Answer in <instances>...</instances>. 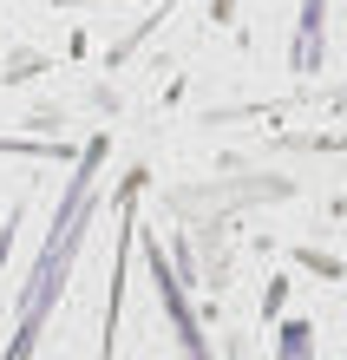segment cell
<instances>
[{
    "label": "cell",
    "instance_id": "1",
    "mask_svg": "<svg viewBox=\"0 0 347 360\" xmlns=\"http://www.w3.org/2000/svg\"><path fill=\"white\" fill-rule=\"evenodd\" d=\"M99 164H105V138L85 144V158H79L72 184H66V197H59V210H53L46 249H39V262H33V275H27V288H20V314H13V334H7V354H0V360H33L39 328H46L53 302L66 295L72 256H79V243H85V223H92V177H99Z\"/></svg>",
    "mask_w": 347,
    "mask_h": 360
},
{
    "label": "cell",
    "instance_id": "2",
    "mask_svg": "<svg viewBox=\"0 0 347 360\" xmlns=\"http://www.w3.org/2000/svg\"><path fill=\"white\" fill-rule=\"evenodd\" d=\"M138 236H144V262H151V282H158V302H164V314H170V328H177L184 360H216L210 341H203V328H197V314H190V302H184V282L170 275L164 249H158V236H151V229H138Z\"/></svg>",
    "mask_w": 347,
    "mask_h": 360
},
{
    "label": "cell",
    "instance_id": "3",
    "mask_svg": "<svg viewBox=\"0 0 347 360\" xmlns=\"http://www.w3.org/2000/svg\"><path fill=\"white\" fill-rule=\"evenodd\" d=\"M321 39H328V0H301V20H295V72H321Z\"/></svg>",
    "mask_w": 347,
    "mask_h": 360
},
{
    "label": "cell",
    "instance_id": "4",
    "mask_svg": "<svg viewBox=\"0 0 347 360\" xmlns=\"http://www.w3.org/2000/svg\"><path fill=\"white\" fill-rule=\"evenodd\" d=\"M282 360H315V321H282Z\"/></svg>",
    "mask_w": 347,
    "mask_h": 360
}]
</instances>
